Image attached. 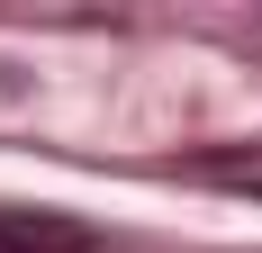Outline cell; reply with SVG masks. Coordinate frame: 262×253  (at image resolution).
<instances>
[{
    "instance_id": "6da1fadb",
    "label": "cell",
    "mask_w": 262,
    "mask_h": 253,
    "mask_svg": "<svg viewBox=\"0 0 262 253\" xmlns=\"http://www.w3.org/2000/svg\"><path fill=\"white\" fill-rule=\"evenodd\" d=\"M0 253H81V226L54 208H0Z\"/></svg>"
}]
</instances>
